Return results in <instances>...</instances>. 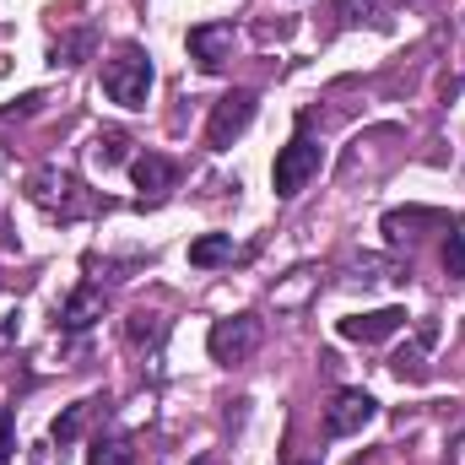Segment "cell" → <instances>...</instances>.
<instances>
[{"instance_id": "5", "label": "cell", "mask_w": 465, "mask_h": 465, "mask_svg": "<svg viewBox=\"0 0 465 465\" xmlns=\"http://www.w3.org/2000/svg\"><path fill=\"white\" fill-rule=\"evenodd\" d=\"M260 336H265V325H260L254 314H228V320H217V325L206 331V351L232 368V362H249V357L260 351Z\"/></svg>"}, {"instance_id": "13", "label": "cell", "mask_w": 465, "mask_h": 465, "mask_svg": "<svg viewBox=\"0 0 465 465\" xmlns=\"http://www.w3.org/2000/svg\"><path fill=\"white\" fill-rule=\"evenodd\" d=\"M124 336H130V347H141V351H152V357H157L163 341H168V320L141 309V314H130V320H124Z\"/></svg>"}, {"instance_id": "20", "label": "cell", "mask_w": 465, "mask_h": 465, "mask_svg": "<svg viewBox=\"0 0 465 465\" xmlns=\"http://www.w3.org/2000/svg\"><path fill=\"white\" fill-rule=\"evenodd\" d=\"M444 271L455 282H465V232L460 228H450V238H444Z\"/></svg>"}, {"instance_id": "6", "label": "cell", "mask_w": 465, "mask_h": 465, "mask_svg": "<svg viewBox=\"0 0 465 465\" xmlns=\"http://www.w3.org/2000/svg\"><path fill=\"white\" fill-rule=\"evenodd\" d=\"M373 417H379V401H373L368 390H336L331 406H325V433H331V439H351V433H362Z\"/></svg>"}, {"instance_id": "21", "label": "cell", "mask_w": 465, "mask_h": 465, "mask_svg": "<svg viewBox=\"0 0 465 465\" xmlns=\"http://www.w3.org/2000/svg\"><path fill=\"white\" fill-rule=\"evenodd\" d=\"M16 460V417H11V406H0V465Z\"/></svg>"}, {"instance_id": "8", "label": "cell", "mask_w": 465, "mask_h": 465, "mask_svg": "<svg viewBox=\"0 0 465 465\" xmlns=\"http://www.w3.org/2000/svg\"><path fill=\"white\" fill-rule=\"evenodd\" d=\"M190 60L206 71V76H217V71H228L232 60V22H201V27H190Z\"/></svg>"}, {"instance_id": "12", "label": "cell", "mask_w": 465, "mask_h": 465, "mask_svg": "<svg viewBox=\"0 0 465 465\" xmlns=\"http://www.w3.org/2000/svg\"><path fill=\"white\" fill-rule=\"evenodd\" d=\"M417 228H455L444 212H428V206H406V212H384V238L401 243V238H417Z\"/></svg>"}, {"instance_id": "14", "label": "cell", "mask_w": 465, "mask_h": 465, "mask_svg": "<svg viewBox=\"0 0 465 465\" xmlns=\"http://www.w3.org/2000/svg\"><path fill=\"white\" fill-rule=\"evenodd\" d=\"M93 406H98V401H76V406H65V411L49 422V439H54V444H76L82 428H87V417H93Z\"/></svg>"}, {"instance_id": "3", "label": "cell", "mask_w": 465, "mask_h": 465, "mask_svg": "<svg viewBox=\"0 0 465 465\" xmlns=\"http://www.w3.org/2000/svg\"><path fill=\"white\" fill-rule=\"evenodd\" d=\"M320 168H325V146L309 135V119H298L292 141H287V146L276 152V163H271V190H276V201H292Z\"/></svg>"}, {"instance_id": "10", "label": "cell", "mask_w": 465, "mask_h": 465, "mask_svg": "<svg viewBox=\"0 0 465 465\" xmlns=\"http://www.w3.org/2000/svg\"><path fill=\"white\" fill-rule=\"evenodd\" d=\"M98 320H104V292H98L93 282L71 287V298L60 303V331H65V336H82V331H93Z\"/></svg>"}, {"instance_id": "2", "label": "cell", "mask_w": 465, "mask_h": 465, "mask_svg": "<svg viewBox=\"0 0 465 465\" xmlns=\"http://www.w3.org/2000/svg\"><path fill=\"white\" fill-rule=\"evenodd\" d=\"M152 82H157V71H152V54L141 44H119L114 54L104 60V93L119 109H146Z\"/></svg>"}, {"instance_id": "9", "label": "cell", "mask_w": 465, "mask_h": 465, "mask_svg": "<svg viewBox=\"0 0 465 465\" xmlns=\"http://www.w3.org/2000/svg\"><path fill=\"white\" fill-rule=\"evenodd\" d=\"M130 179H135V190H141V201H168V190L179 184V168H173V157H163V152H141V157H130Z\"/></svg>"}, {"instance_id": "7", "label": "cell", "mask_w": 465, "mask_h": 465, "mask_svg": "<svg viewBox=\"0 0 465 465\" xmlns=\"http://www.w3.org/2000/svg\"><path fill=\"white\" fill-rule=\"evenodd\" d=\"M406 309L401 303H390V309H368V314H347L336 331H341V341H357V347H379V341H390L395 331H406Z\"/></svg>"}, {"instance_id": "19", "label": "cell", "mask_w": 465, "mask_h": 465, "mask_svg": "<svg viewBox=\"0 0 465 465\" xmlns=\"http://www.w3.org/2000/svg\"><path fill=\"white\" fill-rule=\"evenodd\" d=\"M379 5H384V0H336V16H341L347 27H357V22H379Z\"/></svg>"}, {"instance_id": "4", "label": "cell", "mask_w": 465, "mask_h": 465, "mask_svg": "<svg viewBox=\"0 0 465 465\" xmlns=\"http://www.w3.org/2000/svg\"><path fill=\"white\" fill-rule=\"evenodd\" d=\"M254 109H260V98H254L249 87L223 93V98L212 104V119H206V146H212V152H228L232 141L254 124Z\"/></svg>"}, {"instance_id": "17", "label": "cell", "mask_w": 465, "mask_h": 465, "mask_svg": "<svg viewBox=\"0 0 465 465\" xmlns=\"http://www.w3.org/2000/svg\"><path fill=\"white\" fill-rule=\"evenodd\" d=\"M433 336H439V331L422 325V331H417V347H406L401 357H395V373H401V379H422V351L433 347Z\"/></svg>"}, {"instance_id": "18", "label": "cell", "mask_w": 465, "mask_h": 465, "mask_svg": "<svg viewBox=\"0 0 465 465\" xmlns=\"http://www.w3.org/2000/svg\"><path fill=\"white\" fill-rule=\"evenodd\" d=\"M87 49H93V27H82V33H71L65 44H54L49 65H82V60H87Z\"/></svg>"}, {"instance_id": "16", "label": "cell", "mask_w": 465, "mask_h": 465, "mask_svg": "<svg viewBox=\"0 0 465 465\" xmlns=\"http://www.w3.org/2000/svg\"><path fill=\"white\" fill-rule=\"evenodd\" d=\"M93 157H98L104 168L130 163V135H124V130H98V141H93Z\"/></svg>"}, {"instance_id": "22", "label": "cell", "mask_w": 465, "mask_h": 465, "mask_svg": "<svg viewBox=\"0 0 465 465\" xmlns=\"http://www.w3.org/2000/svg\"><path fill=\"white\" fill-rule=\"evenodd\" d=\"M282 465H320V460H303V455H287Z\"/></svg>"}, {"instance_id": "1", "label": "cell", "mask_w": 465, "mask_h": 465, "mask_svg": "<svg viewBox=\"0 0 465 465\" xmlns=\"http://www.w3.org/2000/svg\"><path fill=\"white\" fill-rule=\"evenodd\" d=\"M27 201L44 212V217H54V223H82V217H93L104 201L76 179V173H65V168H33L27 173Z\"/></svg>"}, {"instance_id": "15", "label": "cell", "mask_w": 465, "mask_h": 465, "mask_svg": "<svg viewBox=\"0 0 465 465\" xmlns=\"http://www.w3.org/2000/svg\"><path fill=\"white\" fill-rule=\"evenodd\" d=\"M87 465H135V444L124 433H104V439H93Z\"/></svg>"}, {"instance_id": "11", "label": "cell", "mask_w": 465, "mask_h": 465, "mask_svg": "<svg viewBox=\"0 0 465 465\" xmlns=\"http://www.w3.org/2000/svg\"><path fill=\"white\" fill-rule=\"evenodd\" d=\"M249 249H238L232 243V232H201L195 243H190V265L195 271H217V265H232V260H243Z\"/></svg>"}, {"instance_id": "23", "label": "cell", "mask_w": 465, "mask_h": 465, "mask_svg": "<svg viewBox=\"0 0 465 465\" xmlns=\"http://www.w3.org/2000/svg\"><path fill=\"white\" fill-rule=\"evenodd\" d=\"M190 465H217V460H212V455H201V460H190Z\"/></svg>"}]
</instances>
